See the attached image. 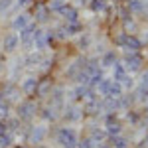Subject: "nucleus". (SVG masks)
<instances>
[{"label":"nucleus","mask_w":148,"mask_h":148,"mask_svg":"<svg viewBox=\"0 0 148 148\" xmlns=\"http://www.w3.org/2000/svg\"><path fill=\"white\" fill-rule=\"evenodd\" d=\"M126 8L130 10V14H144L148 6H146V2H142V0H128Z\"/></svg>","instance_id":"f3484780"},{"label":"nucleus","mask_w":148,"mask_h":148,"mask_svg":"<svg viewBox=\"0 0 148 148\" xmlns=\"http://www.w3.org/2000/svg\"><path fill=\"white\" fill-rule=\"evenodd\" d=\"M87 91H89V87H87V85H77V87L69 93V95H71V99H73L75 103H81V101H85V99H87Z\"/></svg>","instance_id":"6ab92c4d"},{"label":"nucleus","mask_w":148,"mask_h":148,"mask_svg":"<svg viewBox=\"0 0 148 148\" xmlns=\"http://www.w3.org/2000/svg\"><path fill=\"white\" fill-rule=\"evenodd\" d=\"M89 8L93 12H107L109 10V2L107 0H91L89 2Z\"/></svg>","instance_id":"b1692460"},{"label":"nucleus","mask_w":148,"mask_h":148,"mask_svg":"<svg viewBox=\"0 0 148 148\" xmlns=\"http://www.w3.org/2000/svg\"><path fill=\"white\" fill-rule=\"evenodd\" d=\"M65 30H67V36H79V34H83V26H81V22L67 24Z\"/></svg>","instance_id":"cd10ccee"},{"label":"nucleus","mask_w":148,"mask_h":148,"mask_svg":"<svg viewBox=\"0 0 148 148\" xmlns=\"http://www.w3.org/2000/svg\"><path fill=\"white\" fill-rule=\"evenodd\" d=\"M12 148H24V146H12Z\"/></svg>","instance_id":"c03bdc74"},{"label":"nucleus","mask_w":148,"mask_h":148,"mask_svg":"<svg viewBox=\"0 0 148 148\" xmlns=\"http://www.w3.org/2000/svg\"><path fill=\"white\" fill-rule=\"evenodd\" d=\"M28 24H32V16L30 14H26V12H22V14H18V16H14V20H12V30L14 32H20V30H24Z\"/></svg>","instance_id":"9d476101"},{"label":"nucleus","mask_w":148,"mask_h":148,"mask_svg":"<svg viewBox=\"0 0 148 148\" xmlns=\"http://www.w3.org/2000/svg\"><path fill=\"white\" fill-rule=\"evenodd\" d=\"M125 93V87L119 83V81H111V87H109V93H107V97H111V99H116V97H121Z\"/></svg>","instance_id":"4be33fe9"},{"label":"nucleus","mask_w":148,"mask_h":148,"mask_svg":"<svg viewBox=\"0 0 148 148\" xmlns=\"http://www.w3.org/2000/svg\"><path fill=\"white\" fill-rule=\"evenodd\" d=\"M51 87H53V83H51V79H49V77H46V79H38V89H36V95H38L40 99H44V97H47V95H49Z\"/></svg>","instance_id":"9b49d317"},{"label":"nucleus","mask_w":148,"mask_h":148,"mask_svg":"<svg viewBox=\"0 0 148 148\" xmlns=\"http://www.w3.org/2000/svg\"><path fill=\"white\" fill-rule=\"evenodd\" d=\"M42 51H34V53H30V56H26L22 59L24 65L26 67H40V61H42Z\"/></svg>","instance_id":"aec40b11"},{"label":"nucleus","mask_w":148,"mask_h":148,"mask_svg":"<svg viewBox=\"0 0 148 148\" xmlns=\"http://www.w3.org/2000/svg\"><path fill=\"white\" fill-rule=\"evenodd\" d=\"M107 134L109 136H119V134H123V125L116 121V123H113V125H107Z\"/></svg>","instance_id":"bb28decb"},{"label":"nucleus","mask_w":148,"mask_h":148,"mask_svg":"<svg viewBox=\"0 0 148 148\" xmlns=\"http://www.w3.org/2000/svg\"><path fill=\"white\" fill-rule=\"evenodd\" d=\"M36 111H38V105H36L32 99H28V101L18 103V107H16V116H18L20 121H30L36 114Z\"/></svg>","instance_id":"7ed1b4c3"},{"label":"nucleus","mask_w":148,"mask_h":148,"mask_svg":"<svg viewBox=\"0 0 148 148\" xmlns=\"http://www.w3.org/2000/svg\"><path fill=\"white\" fill-rule=\"evenodd\" d=\"M126 121L130 123V125H138L140 121H142V114L140 113H136V111H126Z\"/></svg>","instance_id":"7c9ffc66"},{"label":"nucleus","mask_w":148,"mask_h":148,"mask_svg":"<svg viewBox=\"0 0 148 148\" xmlns=\"http://www.w3.org/2000/svg\"><path fill=\"white\" fill-rule=\"evenodd\" d=\"M34 148H46V146H44V144H36Z\"/></svg>","instance_id":"79ce46f5"},{"label":"nucleus","mask_w":148,"mask_h":148,"mask_svg":"<svg viewBox=\"0 0 148 148\" xmlns=\"http://www.w3.org/2000/svg\"><path fill=\"white\" fill-rule=\"evenodd\" d=\"M116 61H119V56H116L114 49H109V51H105L101 56V65L103 67H113Z\"/></svg>","instance_id":"2eb2a0df"},{"label":"nucleus","mask_w":148,"mask_h":148,"mask_svg":"<svg viewBox=\"0 0 148 148\" xmlns=\"http://www.w3.org/2000/svg\"><path fill=\"white\" fill-rule=\"evenodd\" d=\"M2 101H4V95H2V93H0V103H2Z\"/></svg>","instance_id":"37998d69"},{"label":"nucleus","mask_w":148,"mask_h":148,"mask_svg":"<svg viewBox=\"0 0 148 148\" xmlns=\"http://www.w3.org/2000/svg\"><path fill=\"white\" fill-rule=\"evenodd\" d=\"M59 14H61V18L65 20L67 24H73V22H79V12H77V8H73V6H69V4H65V6H61L59 8Z\"/></svg>","instance_id":"1a4fd4ad"},{"label":"nucleus","mask_w":148,"mask_h":148,"mask_svg":"<svg viewBox=\"0 0 148 148\" xmlns=\"http://www.w3.org/2000/svg\"><path fill=\"white\" fill-rule=\"evenodd\" d=\"M20 119L18 116H14V119H10L8 123H6V128H8V132H16V130H20Z\"/></svg>","instance_id":"2f4dec72"},{"label":"nucleus","mask_w":148,"mask_h":148,"mask_svg":"<svg viewBox=\"0 0 148 148\" xmlns=\"http://www.w3.org/2000/svg\"><path fill=\"white\" fill-rule=\"evenodd\" d=\"M83 114H85V113L81 111L79 107H67L65 113H63V119H65L67 123H77V121H81Z\"/></svg>","instance_id":"f8f14e48"},{"label":"nucleus","mask_w":148,"mask_h":148,"mask_svg":"<svg viewBox=\"0 0 148 148\" xmlns=\"http://www.w3.org/2000/svg\"><path fill=\"white\" fill-rule=\"evenodd\" d=\"M49 16H51L49 6H46V4H38V6H36V22L46 24L47 20H49Z\"/></svg>","instance_id":"ddd939ff"},{"label":"nucleus","mask_w":148,"mask_h":148,"mask_svg":"<svg viewBox=\"0 0 148 148\" xmlns=\"http://www.w3.org/2000/svg\"><path fill=\"white\" fill-rule=\"evenodd\" d=\"M65 4H67V0H49L47 6H49V10H56L57 12L61 6H65Z\"/></svg>","instance_id":"72a5a7b5"},{"label":"nucleus","mask_w":148,"mask_h":148,"mask_svg":"<svg viewBox=\"0 0 148 148\" xmlns=\"http://www.w3.org/2000/svg\"><path fill=\"white\" fill-rule=\"evenodd\" d=\"M56 140L59 142L61 148H77L79 136H77V130L71 128V126H61L56 130Z\"/></svg>","instance_id":"f257e3e1"},{"label":"nucleus","mask_w":148,"mask_h":148,"mask_svg":"<svg viewBox=\"0 0 148 148\" xmlns=\"http://www.w3.org/2000/svg\"><path fill=\"white\" fill-rule=\"evenodd\" d=\"M36 24H28L24 30H20V34H18V38H20V46H24L26 49H30V47L34 46V32H36Z\"/></svg>","instance_id":"39448f33"},{"label":"nucleus","mask_w":148,"mask_h":148,"mask_svg":"<svg viewBox=\"0 0 148 148\" xmlns=\"http://www.w3.org/2000/svg\"><path fill=\"white\" fill-rule=\"evenodd\" d=\"M126 75H128V71L125 69L123 61H116V63L113 65V81H119V83H123Z\"/></svg>","instance_id":"a211bd4d"},{"label":"nucleus","mask_w":148,"mask_h":148,"mask_svg":"<svg viewBox=\"0 0 148 148\" xmlns=\"http://www.w3.org/2000/svg\"><path fill=\"white\" fill-rule=\"evenodd\" d=\"M142 46H144V44H142V40H140V38H136L134 34H128V32H126L123 49H126V51H140Z\"/></svg>","instance_id":"6e6552de"},{"label":"nucleus","mask_w":148,"mask_h":148,"mask_svg":"<svg viewBox=\"0 0 148 148\" xmlns=\"http://www.w3.org/2000/svg\"><path fill=\"white\" fill-rule=\"evenodd\" d=\"M111 81H113V79H107V77H103V79L99 81V85L95 87V91L99 93L101 97H107V93H109V87H111Z\"/></svg>","instance_id":"393cba45"},{"label":"nucleus","mask_w":148,"mask_h":148,"mask_svg":"<svg viewBox=\"0 0 148 148\" xmlns=\"http://www.w3.org/2000/svg\"><path fill=\"white\" fill-rule=\"evenodd\" d=\"M91 42H93L91 34H87V32H83V36L79 38V42H77V47H79V49H87V47L91 46Z\"/></svg>","instance_id":"c85d7f7f"},{"label":"nucleus","mask_w":148,"mask_h":148,"mask_svg":"<svg viewBox=\"0 0 148 148\" xmlns=\"http://www.w3.org/2000/svg\"><path fill=\"white\" fill-rule=\"evenodd\" d=\"M6 130H8V128H6V123H4V121H0V134H2V132H6Z\"/></svg>","instance_id":"58836bf2"},{"label":"nucleus","mask_w":148,"mask_h":148,"mask_svg":"<svg viewBox=\"0 0 148 148\" xmlns=\"http://www.w3.org/2000/svg\"><path fill=\"white\" fill-rule=\"evenodd\" d=\"M49 101H51V107L53 109H59V107H63V99H65V89L63 87H51V91H49Z\"/></svg>","instance_id":"0eeeda50"},{"label":"nucleus","mask_w":148,"mask_h":148,"mask_svg":"<svg viewBox=\"0 0 148 148\" xmlns=\"http://www.w3.org/2000/svg\"><path fill=\"white\" fill-rule=\"evenodd\" d=\"M53 36H56V40H67V30L65 28H56Z\"/></svg>","instance_id":"f704fd0d"},{"label":"nucleus","mask_w":148,"mask_h":148,"mask_svg":"<svg viewBox=\"0 0 148 148\" xmlns=\"http://www.w3.org/2000/svg\"><path fill=\"white\" fill-rule=\"evenodd\" d=\"M109 142H111V148H130V142L128 138L119 134V136H109Z\"/></svg>","instance_id":"412c9836"},{"label":"nucleus","mask_w":148,"mask_h":148,"mask_svg":"<svg viewBox=\"0 0 148 148\" xmlns=\"http://www.w3.org/2000/svg\"><path fill=\"white\" fill-rule=\"evenodd\" d=\"M47 136V128L46 126H42V125H38V126H30V130L26 132V138H28V142H32V144H42L44 140H46Z\"/></svg>","instance_id":"20e7f679"},{"label":"nucleus","mask_w":148,"mask_h":148,"mask_svg":"<svg viewBox=\"0 0 148 148\" xmlns=\"http://www.w3.org/2000/svg\"><path fill=\"white\" fill-rule=\"evenodd\" d=\"M89 77H91V75H89L85 69H81V71L75 75V77H73V79L77 81V85H89Z\"/></svg>","instance_id":"c756f323"},{"label":"nucleus","mask_w":148,"mask_h":148,"mask_svg":"<svg viewBox=\"0 0 148 148\" xmlns=\"http://www.w3.org/2000/svg\"><path fill=\"white\" fill-rule=\"evenodd\" d=\"M4 63H6V57H4V56H0V69L4 67Z\"/></svg>","instance_id":"ea45409f"},{"label":"nucleus","mask_w":148,"mask_h":148,"mask_svg":"<svg viewBox=\"0 0 148 148\" xmlns=\"http://www.w3.org/2000/svg\"><path fill=\"white\" fill-rule=\"evenodd\" d=\"M22 93L24 95H36V89H38V79L36 77H26L22 81Z\"/></svg>","instance_id":"4468645a"},{"label":"nucleus","mask_w":148,"mask_h":148,"mask_svg":"<svg viewBox=\"0 0 148 148\" xmlns=\"http://www.w3.org/2000/svg\"><path fill=\"white\" fill-rule=\"evenodd\" d=\"M89 138L93 140V144L97 146V144H101V142H105V140L109 138V134H107V130H101V128L93 126V128H91V132H89Z\"/></svg>","instance_id":"dca6fc26"},{"label":"nucleus","mask_w":148,"mask_h":148,"mask_svg":"<svg viewBox=\"0 0 148 148\" xmlns=\"http://www.w3.org/2000/svg\"><path fill=\"white\" fill-rule=\"evenodd\" d=\"M40 114H42V119L47 121V123L57 121V113H56V109H53V107H44V109L40 111Z\"/></svg>","instance_id":"5701e85b"},{"label":"nucleus","mask_w":148,"mask_h":148,"mask_svg":"<svg viewBox=\"0 0 148 148\" xmlns=\"http://www.w3.org/2000/svg\"><path fill=\"white\" fill-rule=\"evenodd\" d=\"M20 46V38L16 32H10V34L4 36V40H2V49H4V53H12V51H16V47Z\"/></svg>","instance_id":"423d86ee"},{"label":"nucleus","mask_w":148,"mask_h":148,"mask_svg":"<svg viewBox=\"0 0 148 148\" xmlns=\"http://www.w3.org/2000/svg\"><path fill=\"white\" fill-rule=\"evenodd\" d=\"M142 61L144 57L140 51H126L125 57H123V65L128 73H134V71H140L142 69Z\"/></svg>","instance_id":"f03ea898"},{"label":"nucleus","mask_w":148,"mask_h":148,"mask_svg":"<svg viewBox=\"0 0 148 148\" xmlns=\"http://www.w3.org/2000/svg\"><path fill=\"white\" fill-rule=\"evenodd\" d=\"M142 144H144V146H146V148H148V132H146V136L142 138Z\"/></svg>","instance_id":"a19ab883"},{"label":"nucleus","mask_w":148,"mask_h":148,"mask_svg":"<svg viewBox=\"0 0 148 148\" xmlns=\"http://www.w3.org/2000/svg\"><path fill=\"white\" fill-rule=\"evenodd\" d=\"M12 4H14V0H0V14L2 12H8Z\"/></svg>","instance_id":"e433bc0d"},{"label":"nucleus","mask_w":148,"mask_h":148,"mask_svg":"<svg viewBox=\"0 0 148 148\" xmlns=\"http://www.w3.org/2000/svg\"><path fill=\"white\" fill-rule=\"evenodd\" d=\"M32 4V0H16V6L18 8H26V6H30Z\"/></svg>","instance_id":"4c0bfd02"},{"label":"nucleus","mask_w":148,"mask_h":148,"mask_svg":"<svg viewBox=\"0 0 148 148\" xmlns=\"http://www.w3.org/2000/svg\"><path fill=\"white\" fill-rule=\"evenodd\" d=\"M138 89H142V91H148V69L142 73V77H140V85H138Z\"/></svg>","instance_id":"c9c22d12"},{"label":"nucleus","mask_w":148,"mask_h":148,"mask_svg":"<svg viewBox=\"0 0 148 148\" xmlns=\"http://www.w3.org/2000/svg\"><path fill=\"white\" fill-rule=\"evenodd\" d=\"M12 142H14L12 132H8V130H6V132H2V134H0V148H12V146H14Z\"/></svg>","instance_id":"a878e982"},{"label":"nucleus","mask_w":148,"mask_h":148,"mask_svg":"<svg viewBox=\"0 0 148 148\" xmlns=\"http://www.w3.org/2000/svg\"><path fill=\"white\" fill-rule=\"evenodd\" d=\"M77 148H95V144H93V140L89 136H85V138H79Z\"/></svg>","instance_id":"473e14b6"}]
</instances>
